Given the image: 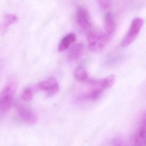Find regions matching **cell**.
<instances>
[{
	"instance_id": "1",
	"label": "cell",
	"mask_w": 146,
	"mask_h": 146,
	"mask_svg": "<svg viewBox=\"0 0 146 146\" xmlns=\"http://www.w3.org/2000/svg\"><path fill=\"white\" fill-rule=\"evenodd\" d=\"M110 36L106 33H99L94 31L88 33L87 40L90 49L94 51L101 50L104 48Z\"/></svg>"
},
{
	"instance_id": "2",
	"label": "cell",
	"mask_w": 146,
	"mask_h": 146,
	"mask_svg": "<svg viewBox=\"0 0 146 146\" xmlns=\"http://www.w3.org/2000/svg\"><path fill=\"white\" fill-rule=\"evenodd\" d=\"M15 89V84H9L0 93V111L1 112H7L12 107Z\"/></svg>"
},
{
	"instance_id": "3",
	"label": "cell",
	"mask_w": 146,
	"mask_h": 146,
	"mask_svg": "<svg viewBox=\"0 0 146 146\" xmlns=\"http://www.w3.org/2000/svg\"><path fill=\"white\" fill-rule=\"evenodd\" d=\"M144 24V20L141 18H135L133 20L129 30L122 41V47H126L132 44L136 39Z\"/></svg>"
},
{
	"instance_id": "4",
	"label": "cell",
	"mask_w": 146,
	"mask_h": 146,
	"mask_svg": "<svg viewBox=\"0 0 146 146\" xmlns=\"http://www.w3.org/2000/svg\"><path fill=\"white\" fill-rule=\"evenodd\" d=\"M76 20L81 31H86L90 29L91 26L90 15L86 9L82 7L78 8L76 13Z\"/></svg>"
},
{
	"instance_id": "5",
	"label": "cell",
	"mask_w": 146,
	"mask_h": 146,
	"mask_svg": "<svg viewBox=\"0 0 146 146\" xmlns=\"http://www.w3.org/2000/svg\"><path fill=\"white\" fill-rule=\"evenodd\" d=\"M37 87L42 91H46L48 96H53L56 94L59 90L58 82L53 77L41 81L38 85Z\"/></svg>"
},
{
	"instance_id": "6",
	"label": "cell",
	"mask_w": 146,
	"mask_h": 146,
	"mask_svg": "<svg viewBox=\"0 0 146 146\" xmlns=\"http://www.w3.org/2000/svg\"><path fill=\"white\" fill-rule=\"evenodd\" d=\"M17 109L21 117L26 122L30 124H35L37 122L38 117L31 109L21 105H18Z\"/></svg>"
},
{
	"instance_id": "7",
	"label": "cell",
	"mask_w": 146,
	"mask_h": 146,
	"mask_svg": "<svg viewBox=\"0 0 146 146\" xmlns=\"http://www.w3.org/2000/svg\"><path fill=\"white\" fill-rule=\"evenodd\" d=\"M83 48V44L80 43H78L73 45L68 54V59L70 61L77 60L82 55Z\"/></svg>"
},
{
	"instance_id": "8",
	"label": "cell",
	"mask_w": 146,
	"mask_h": 146,
	"mask_svg": "<svg viewBox=\"0 0 146 146\" xmlns=\"http://www.w3.org/2000/svg\"><path fill=\"white\" fill-rule=\"evenodd\" d=\"M105 23L106 33L110 36L115 31L116 27L114 17L110 12H108L106 14L105 16Z\"/></svg>"
},
{
	"instance_id": "9",
	"label": "cell",
	"mask_w": 146,
	"mask_h": 146,
	"mask_svg": "<svg viewBox=\"0 0 146 146\" xmlns=\"http://www.w3.org/2000/svg\"><path fill=\"white\" fill-rule=\"evenodd\" d=\"M76 39L75 35L70 33L62 38L58 46V51L60 52L64 51L68 49L72 43H74Z\"/></svg>"
},
{
	"instance_id": "10",
	"label": "cell",
	"mask_w": 146,
	"mask_h": 146,
	"mask_svg": "<svg viewBox=\"0 0 146 146\" xmlns=\"http://www.w3.org/2000/svg\"><path fill=\"white\" fill-rule=\"evenodd\" d=\"M115 76L111 75L103 79L98 80V83L100 88L104 91L111 87L115 84Z\"/></svg>"
},
{
	"instance_id": "11",
	"label": "cell",
	"mask_w": 146,
	"mask_h": 146,
	"mask_svg": "<svg viewBox=\"0 0 146 146\" xmlns=\"http://www.w3.org/2000/svg\"><path fill=\"white\" fill-rule=\"evenodd\" d=\"M17 17L15 15L7 14L4 16L3 22L1 26V31L3 33L10 25L15 23L17 20Z\"/></svg>"
},
{
	"instance_id": "12",
	"label": "cell",
	"mask_w": 146,
	"mask_h": 146,
	"mask_svg": "<svg viewBox=\"0 0 146 146\" xmlns=\"http://www.w3.org/2000/svg\"><path fill=\"white\" fill-rule=\"evenodd\" d=\"M74 75L76 79L80 81H87L88 75L86 69L83 67H79L75 70Z\"/></svg>"
},
{
	"instance_id": "13",
	"label": "cell",
	"mask_w": 146,
	"mask_h": 146,
	"mask_svg": "<svg viewBox=\"0 0 146 146\" xmlns=\"http://www.w3.org/2000/svg\"><path fill=\"white\" fill-rule=\"evenodd\" d=\"M22 98L24 101L26 102H30L32 100L33 95L32 90L30 88L26 89L22 95Z\"/></svg>"
},
{
	"instance_id": "14",
	"label": "cell",
	"mask_w": 146,
	"mask_h": 146,
	"mask_svg": "<svg viewBox=\"0 0 146 146\" xmlns=\"http://www.w3.org/2000/svg\"><path fill=\"white\" fill-rule=\"evenodd\" d=\"M100 7L102 10L109 9L111 6V1L108 0H101L99 1Z\"/></svg>"
},
{
	"instance_id": "15",
	"label": "cell",
	"mask_w": 146,
	"mask_h": 146,
	"mask_svg": "<svg viewBox=\"0 0 146 146\" xmlns=\"http://www.w3.org/2000/svg\"><path fill=\"white\" fill-rule=\"evenodd\" d=\"M111 146H128V145L122 139L116 138L112 141Z\"/></svg>"
},
{
	"instance_id": "16",
	"label": "cell",
	"mask_w": 146,
	"mask_h": 146,
	"mask_svg": "<svg viewBox=\"0 0 146 146\" xmlns=\"http://www.w3.org/2000/svg\"><path fill=\"white\" fill-rule=\"evenodd\" d=\"M141 123H143V124L146 127V114H145V115L144 116L143 118H142Z\"/></svg>"
}]
</instances>
